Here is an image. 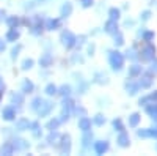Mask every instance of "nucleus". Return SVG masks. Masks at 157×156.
<instances>
[{
    "mask_svg": "<svg viewBox=\"0 0 157 156\" xmlns=\"http://www.w3.org/2000/svg\"><path fill=\"white\" fill-rule=\"evenodd\" d=\"M57 125H58V120H54V122H50V123H49V128H55Z\"/></svg>",
    "mask_w": 157,
    "mask_h": 156,
    "instance_id": "34",
    "label": "nucleus"
},
{
    "mask_svg": "<svg viewBox=\"0 0 157 156\" xmlns=\"http://www.w3.org/2000/svg\"><path fill=\"white\" fill-rule=\"evenodd\" d=\"M0 50H5V43L0 41Z\"/></svg>",
    "mask_w": 157,
    "mask_h": 156,
    "instance_id": "37",
    "label": "nucleus"
},
{
    "mask_svg": "<svg viewBox=\"0 0 157 156\" xmlns=\"http://www.w3.org/2000/svg\"><path fill=\"white\" fill-rule=\"evenodd\" d=\"M116 29H118V25H116V22H115L113 19H110V21L105 24V30H107L109 33H116V32H118Z\"/></svg>",
    "mask_w": 157,
    "mask_h": 156,
    "instance_id": "5",
    "label": "nucleus"
},
{
    "mask_svg": "<svg viewBox=\"0 0 157 156\" xmlns=\"http://www.w3.org/2000/svg\"><path fill=\"white\" fill-rule=\"evenodd\" d=\"M17 36H19V32H17L16 29H11V30H10V33L6 35V38H8L10 41H14V40H16Z\"/></svg>",
    "mask_w": 157,
    "mask_h": 156,
    "instance_id": "14",
    "label": "nucleus"
},
{
    "mask_svg": "<svg viewBox=\"0 0 157 156\" xmlns=\"http://www.w3.org/2000/svg\"><path fill=\"white\" fill-rule=\"evenodd\" d=\"M90 139H91V136H90V134H86V136L83 137V144H85V145H88V140H90Z\"/></svg>",
    "mask_w": 157,
    "mask_h": 156,
    "instance_id": "35",
    "label": "nucleus"
},
{
    "mask_svg": "<svg viewBox=\"0 0 157 156\" xmlns=\"http://www.w3.org/2000/svg\"><path fill=\"white\" fill-rule=\"evenodd\" d=\"M32 65H33V62H32V60H25V62L22 63V68H24V70H27V68H32Z\"/></svg>",
    "mask_w": 157,
    "mask_h": 156,
    "instance_id": "26",
    "label": "nucleus"
},
{
    "mask_svg": "<svg viewBox=\"0 0 157 156\" xmlns=\"http://www.w3.org/2000/svg\"><path fill=\"white\" fill-rule=\"evenodd\" d=\"M32 88H33L32 82H29V81L24 82V92H32Z\"/></svg>",
    "mask_w": 157,
    "mask_h": 156,
    "instance_id": "24",
    "label": "nucleus"
},
{
    "mask_svg": "<svg viewBox=\"0 0 157 156\" xmlns=\"http://www.w3.org/2000/svg\"><path fill=\"white\" fill-rule=\"evenodd\" d=\"M8 24L11 25V27H16V25L19 24V21H17L16 18H11V19H8Z\"/></svg>",
    "mask_w": 157,
    "mask_h": 156,
    "instance_id": "27",
    "label": "nucleus"
},
{
    "mask_svg": "<svg viewBox=\"0 0 157 156\" xmlns=\"http://www.w3.org/2000/svg\"><path fill=\"white\" fill-rule=\"evenodd\" d=\"M69 93H71V88H69L68 85L61 87V95H69Z\"/></svg>",
    "mask_w": 157,
    "mask_h": 156,
    "instance_id": "29",
    "label": "nucleus"
},
{
    "mask_svg": "<svg viewBox=\"0 0 157 156\" xmlns=\"http://www.w3.org/2000/svg\"><path fill=\"white\" fill-rule=\"evenodd\" d=\"M154 38V32H145V35H143V40L145 41H151Z\"/></svg>",
    "mask_w": 157,
    "mask_h": 156,
    "instance_id": "23",
    "label": "nucleus"
},
{
    "mask_svg": "<svg viewBox=\"0 0 157 156\" xmlns=\"http://www.w3.org/2000/svg\"><path fill=\"white\" fill-rule=\"evenodd\" d=\"M0 96H2V93H0Z\"/></svg>",
    "mask_w": 157,
    "mask_h": 156,
    "instance_id": "39",
    "label": "nucleus"
},
{
    "mask_svg": "<svg viewBox=\"0 0 157 156\" xmlns=\"http://www.w3.org/2000/svg\"><path fill=\"white\" fill-rule=\"evenodd\" d=\"M118 144H120L121 147H127V145H129V136H127L124 131L120 134V137H118Z\"/></svg>",
    "mask_w": 157,
    "mask_h": 156,
    "instance_id": "6",
    "label": "nucleus"
},
{
    "mask_svg": "<svg viewBox=\"0 0 157 156\" xmlns=\"http://www.w3.org/2000/svg\"><path fill=\"white\" fill-rule=\"evenodd\" d=\"M138 122H140V115L138 114H132V115H130V118H129V126L135 128L138 125Z\"/></svg>",
    "mask_w": 157,
    "mask_h": 156,
    "instance_id": "10",
    "label": "nucleus"
},
{
    "mask_svg": "<svg viewBox=\"0 0 157 156\" xmlns=\"http://www.w3.org/2000/svg\"><path fill=\"white\" fill-rule=\"evenodd\" d=\"M148 98H149V99H157V92H154V93H152L151 96H148Z\"/></svg>",
    "mask_w": 157,
    "mask_h": 156,
    "instance_id": "36",
    "label": "nucleus"
},
{
    "mask_svg": "<svg viewBox=\"0 0 157 156\" xmlns=\"http://www.w3.org/2000/svg\"><path fill=\"white\" fill-rule=\"evenodd\" d=\"M138 87H140V85H137V84H134V82H127V84H126V88H127V93H129V95H135L137 90H138Z\"/></svg>",
    "mask_w": 157,
    "mask_h": 156,
    "instance_id": "7",
    "label": "nucleus"
},
{
    "mask_svg": "<svg viewBox=\"0 0 157 156\" xmlns=\"http://www.w3.org/2000/svg\"><path fill=\"white\" fill-rule=\"evenodd\" d=\"M71 11H72V6H71V3H66L63 8H61V16L63 18H66V16H69L71 14Z\"/></svg>",
    "mask_w": 157,
    "mask_h": 156,
    "instance_id": "13",
    "label": "nucleus"
},
{
    "mask_svg": "<svg viewBox=\"0 0 157 156\" xmlns=\"http://www.w3.org/2000/svg\"><path fill=\"white\" fill-rule=\"evenodd\" d=\"M124 63V57L120 52H110V65L113 70H121Z\"/></svg>",
    "mask_w": 157,
    "mask_h": 156,
    "instance_id": "1",
    "label": "nucleus"
},
{
    "mask_svg": "<svg viewBox=\"0 0 157 156\" xmlns=\"http://www.w3.org/2000/svg\"><path fill=\"white\" fill-rule=\"evenodd\" d=\"M149 18H151V11H143L141 13V19L143 21H148Z\"/></svg>",
    "mask_w": 157,
    "mask_h": 156,
    "instance_id": "25",
    "label": "nucleus"
},
{
    "mask_svg": "<svg viewBox=\"0 0 157 156\" xmlns=\"http://www.w3.org/2000/svg\"><path fill=\"white\" fill-rule=\"evenodd\" d=\"M155 110H157V104H155Z\"/></svg>",
    "mask_w": 157,
    "mask_h": 156,
    "instance_id": "38",
    "label": "nucleus"
},
{
    "mask_svg": "<svg viewBox=\"0 0 157 156\" xmlns=\"http://www.w3.org/2000/svg\"><path fill=\"white\" fill-rule=\"evenodd\" d=\"M50 62H52V57H50L49 54H46V55H44L41 60H39V63H41V66H49Z\"/></svg>",
    "mask_w": 157,
    "mask_h": 156,
    "instance_id": "15",
    "label": "nucleus"
},
{
    "mask_svg": "<svg viewBox=\"0 0 157 156\" xmlns=\"http://www.w3.org/2000/svg\"><path fill=\"white\" fill-rule=\"evenodd\" d=\"M138 74H141V66H138V65H134V66L129 68V76L135 77V76H138Z\"/></svg>",
    "mask_w": 157,
    "mask_h": 156,
    "instance_id": "9",
    "label": "nucleus"
},
{
    "mask_svg": "<svg viewBox=\"0 0 157 156\" xmlns=\"http://www.w3.org/2000/svg\"><path fill=\"white\" fill-rule=\"evenodd\" d=\"M3 117H5V118L6 120H13V118H14V112H13V109H5L3 110Z\"/></svg>",
    "mask_w": 157,
    "mask_h": 156,
    "instance_id": "16",
    "label": "nucleus"
},
{
    "mask_svg": "<svg viewBox=\"0 0 157 156\" xmlns=\"http://www.w3.org/2000/svg\"><path fill=\"white\" fill-rule=\"evenodd\" d=\"M126 54H127V57H129V58H137V55H135V50H134V49H129V50L126 52Z\"/></svg>",
    "mask_w": 157,
    "mask_h": 156,
    "instance_id": "28",
    "label": "nucleus"
},
{
    "mask_svg": "<svg viewBox=\"0 0 157 156\" xmlns=\"http://www.w3.org/2000/svg\"><path fill=\"white\" fill-rule=\"evenodd\" d=\"M94 123H96L98 126H101V125H104V123H105V118H104L102 115H96V118H94Z\"/></svg>",
    "mask_w": 157,
    "mask_h": 156,
    "instance_id": "22",
    "label": "nucleus"
},
{
    "mask_svg": "<svg viewBox=\"0 0 157 156\" xmlns=\"http://www.w3.org/2000/svg\"><path fill=\"white\" fill-rule=\"evenodd\" d=\"M118 18H120V10L112 8V10H110V19H113V21H118Z\"/></svg>",
    "mask_w": 157,
    "mask_h": 156,
    "instance_id": "17",
    "label": "nucleus"
},
{
    "mask_svg": "<svg viewBox=\"0 0 157 156\" xmlns=\"http://www.w3.org/2000/svg\"><path fill=\"white\" fill-rule=\"evenodd\" d=\"M152 84V77H151V74H146V76H143L141 77V81H140V87H143V88H148L149 85Z\"/></svg>",
    "mask_w": 157,
    "mask_h": 156,
    "instance_id": "4",
    "label": "nucleus"
},
{
    "mask_svg": "<svg viewBox=\"0 0 157 156\" xmlns=\"http://www.w3.org/2000/svg\"><path fill=\"white\" fill-rule=\"evenodd\" d=\"M107 148H109L107 142H98V144H96V151H98L99 154H102L104 151H107Z\"/></svg>",
    "mask_w": 157,
    "mask_h": 156,
    "instance_id": "8",
    "label": "nucleus"
},
{
    "mask_svg": "<svg viewBox=\"0 0 157 156\" xmlns=\"http://www.w3.org/2000/svg\"><path fill=\"white\" fill-rule=\"evenodd\" d=\"M115 43H116L118 46H121V44L124 43V38H123V35H121V33H118V32L115 33Z\"/></svg>",
    "mask_w": 157,
    "mask_h": 156,
    "instance_id": "18",
    "label": "nucleus"
},
{
    "mask_svg": "<svg viewBox=\"0 0 157 156\" xmlns=\"http://www.w3.org/2000/svg\"><path fill=\"white\" fill-rule=\"evenodd\" d=\"M54 27H58V19H50L47 21V29H54Z\"/></svg>",
    "mask_w": 157,
    "mask_h": 156,
    "instance_id": "19",
    "label": "nucleus"
},
{
    "mask_svg": "<svg viewBox=\"0 0 157 156\" xmlns=\"http://www.w3.org/2000/svg\"><path fill=\"white\" fill-rule=\"evenodd\" d=\"M151 71H154V73H157V58L152 62V65H151Z\"/></svg>",
    "mask_w": 157,
    "mask_h": 156,
    "instance_id": "32",
    "label": "nucleus"
},
{
    "mask_svg": "<svg viewBox=\"0 0 157 156\" xmlns=\"http://www.w3.org/2000/svg\"><path fill=\"white\" fill-rule=\"evenodd\" d=\"M61 40H63V44L66 46V47H71V46H74V43H75V36H74L71 32H63Z\"/></svg>",
    "mask_w": 157,
    "mask_h": 156,
    "instance_id": "3",
    "label": "nucleus"
},
{
    "mask_svg": "<svg viewBox=\"0 0 157 156\" xmlns=\"http://www.w3.org/2000/svg\"><path fill=\"white\" fill-rule=\"evenodd\" d=\"M113 126L118 129V131H124V126H123V123H121V120H120V118L113 122Z\"/></svg>",
    "mask_w": 157,
    "mask_h": 156,
    "instance_id": "20",
    "label": "nucleus"
},
{
    "mask_svg": "<svg viewBox=\"0 0 157 156\" xmlns=\"http://www.w3.org/2000/svg\"><path fill=\"white\" fill-rule=\"evenodd\" d=\"M41 106H43V107L39 109V114H41V115H46V114L50 110L52 104H50V102H43V101H41Z\"/></svg>",
    "mask_w": 157,
    "mask_h": 156,
    "instance_id": "12",
    "label": "nucleus"
},
{
    "mask_svg": "<svg viewBox=\"0 0 157 156\" xmlns=\"http://www.w3.org/2000/svg\"><path fill=\"white\" fill-rule=\"evenodd\" d=\"M154 54H155V47H154L152 44H148L145 49L140 52V58H141L143 62H149V60L154 58Z\"/></svg>",
    "mask_w": 157,
    "mask_h": 156,
    "instance_id": "2",
    "label": "nucleus"
},
{
    "mask_svg": "<svg viewBox=\"0 0 157 156\" xmlns=\"http://www.w3.org/2000/svg\"><path fill=\"white\" fill-rule=\"evenodd\" d=\"M46 92H47V95H54V93H57V87L55 85H47V88H46Z\"/></svg>",
    "mask_w": 157,
    "mask_h": 156,
    "instance_id": "21",
    "label": "nucleus"
},
{
    "mask_svg": "<svg viewBox=\"0 0 157 156\" xmlns=\"http://www.w3.org/2000/svg\"><path fill=\"white\" fill-rule=\"evenodd\" d=\"M82 3H83V6H90L93 3V0H82Z\"/></svg>",
    "mask_w": 157,
    "mask_h": 156,
    "instance_id": "33",
    "label": "nucleus"
},
{
    "mask_svg": "<svg viewBox=\"0 0 157 156\" xmlns=\"http://www.w3.org/2000/svg\"><path fill=\"white\" fill-rule=\"evenodd\" d=\"M78 126H80L83 131H88L90 129V126H91V122L88 120V118H82L80 122H78Z\"/></svg>",
    "mask_w": 157,
    "mask_h": 156,
    "instance_id": "11",
    "label": "nucleus"
},
{
    "mask_svg": "<svg viewBox=\"0 0 157 156\" xmlns=\"http://www.w3.org/2000/svg\"><path fill=\"white\" fill-rule=\"evenodd\" d=\"M2 151H3V153H11V151H13V147L8 144V145H5V148H3Z\"/></svg>",
    "mask_w": 157,
    "mask_h": 156,
    "instance_id": "31",
    "label": "nucleus"
},
{
    "mask_svg": "<svg viewBox=\"0 0 157 156\" xmlns=\"http://www.w3.org/2000/svg\"><path fill=\"white\" fill-rule=\"evenodd\" d=\"M19 129H24V128H29V122L27 120H22V122H19Z\"/></svg>",
    "mask_w": 157,
    "mask_h": 156,
    "instance_id": "30",
    "label": "nucleus"
}]
</instances>
